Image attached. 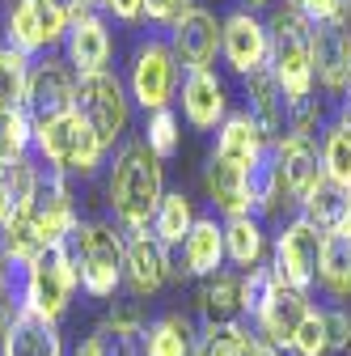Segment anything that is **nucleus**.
Segmentation results:
<instances>
[{
    "label": "nucleus",
    "instance_id": "obj_1",
    "mask_svg": "<svg viewBox=\"0 0 351 356\" xmlns=\"http://www.w3.org/2000/svg\"><path fill=\"white\" fill-rule=\"evenodd\" d=\"M165 195V178H161V161L148 153L144 140H127L106 174V204L114 212L119 229H148L153 212Z\"/></svg>",
    "mask_w": 351,
    "mask_h": 356
},
{
    "label": "nucleus",
    "instance_id": "obj_2",
    "mask_svg": "<svg viewBox=\"0 0 351 356\" xmlns=\"http://www.w3.org/2000/svg\"><path fill=\"white\" fill-rule=\"evenodd\" d=\"M68 263L76 272V289L94 301H110L123 289V259H127V234L110 220H80L72 238L64 242Z\"/></svg>",
    "mask_w": 351,
    "mask_h": 356
},
{
    "label": "nucleus",
    "instance_id": "obj_3",
    "mask_svg": "<svg viewBox=\"0 0 351 356\" xmlns=\"http://www.w3.org/2000/svg\"><path fill=\"white\" fill-rule=\"evenodd\" d=\"M34 157H38V165H47L64 178H89V174H98V165L106 157V145L98 140V131L72 111L64 119L34 127Z\"/></svg>",
    "mask_w": 351,
    "mask_h": 356
},
{
    "label": "nucleus",
    "instance_id": "obj_4",
    "mask_svg": "<svg viewBox=\"0 0 351 356\" xmlns=\"http://www.w3.org/2000/svg\"><path fill=\"white\" fill-rule=\"evenodd\" d=\"M267 30H271L267 72L275 76V85L284 89L288 102L309 98L314 94V26L292 9H275Z\"/></svg>",
    "mask_w": 351,
    "mask_h": 356
},
{
    "label": "nucleus",
    "instance_id": "obj_5",
    "mask_svg": "<svg viewBox=\"0 0 351 356\" xmlns=\"http://www.w3.org/2000/svg\"><path fill=\"white\" fill-rule=\"evenodd\" d=\"M322 246H326V234L318 225H309L305 216L288 220V225L275 234V250H271L275 280L288 284V289L309 293L318 284V272H322Z\"/></svg>",
    "mask_w": 351,
    "mask_h": 356
},
{
    "label": "nucleus",
    "instance_id": "obj_6",
    "mask_svg": "<svg viewBox=\"0 0 351 356\" xmlns=\"http://www.w3.org/2000/svg\"><path fill=\"white\" fill-rule=\"evenodd\" d=\"M76 115L98 131V140L106 149H114V140H123L127 119H131V98H127L123 81L110 68L94 72V76H80L76 81Z\"/></svg>",
    "mask_w": 351,
    "mask_h": 356
},
{
    "label": "nucleus",
    "instance_id": "obj_7",
    "mask_svg": "<svg viewBox=\"0 0 351 356\" xmlns=\"http://www.w3.org/2000/svg\"><path fill=\"white\" fill-rule=\"evenodd\" d=\"M72 293H76V272H72L64 246H47L22 272V305L38 309V314H47L55 323L64 318V309L72 305Z\"/></svg>",
    "mask_w": 351,
    "mask_h": 356
},
{
    "label": "nucleus",
    "instance_id": "obj_8",
    "mask_svg": "<svg viewBox=\"0 0 351 356\" xmlns=\"http://www.w3.org/2000/svg\"><path fill=\"white\" fill-rule=\"evenodd\" d=\"M178 72L182 64L173 60V47L165 38H144L136 56H131V72H127V89H131V102H140L148 115L165 111L169 98L178 94Z\"/></svg>",
    "mask_w": 351,
    "mask_h": 356
},
{
    "label": "nucleus",
    "instance_id": "obj_9",
    "mask_svg": "<svg viewBox=\"0 0 351 356\" xmlns=\"http://www.w3.org/2000/svg\"><path fill=\"white\" fill-rule=\"evenodd\" d=\"M76 68L64 56H47V60H34L30 64V85H26V115L30 123H51L76 111Z\"/></svg>",
    "mask_w": 351,
    "mask_h": 356
},
{
    "label": "nucleus",
    "instance_id": "obj_10",
    "mask_svg": "<svg viewBox=\"0 0 351 356\" xmlns=\"http://www.w3.org/2000/svg\"><path fill=\"white\" fill-rule=\"evenodd\" d=\"M64 34H68V22L47 0H9L5 5V47H13L26 60L64 42Z\"/></svg>",
    "mask_w": 351,
    "mask_h": 356
},
{
    "label": "nucleus",
    "instance_id": "obj_11",
    "mask_svg": "<svg viewBox=\"0 0 351 356\" xmlns=\"http://www.w3.org/2000/svg\"><path fill=\"white\" fill-rule=\"evenodd\" d=\"M26 216L34 220L42 246H64L72 238V229L80 225V212H76V200H72L68 178L42 165V183H38V195L26 208Z\"/></svg>",
    "mask_w": 351,
    "mask_h": 356
},
{
    "label": "nucleus",
    "instance_id": "obj_12",
    "mask_svg": "<svg viewBox=\"0 0 351 356\" xmlns=\"http://www.w3.org/2000/svg\"><path fill=\"white\" fill-rule=\"evenodd\" d=\"M127 234V259H123V284L127 293L144 301L153 297L169 276H178V267H173V250H165L153 229H123Z\"/></svg>",
    "mask_w": 351,
    "mask_h": 356
},
{
    "label": "nucleus",
    "instance_id": "obj_13",
    "mask_svg": "<svg viewBox=\"0 0 351 356\" xmlns=\"http://www.w3.org/2000/svg\"><path fill=\"white\" fill-rule=\"evenodd\" d=\"M221 56L237 76H254L267 68L271 60V30L267 22H258V13L237 9L221 22Z\"/></svg>",
    "mask_w": 351,
    "mask_h": 356
},
{
    "label": "nucleus",
    "instance_id": "obj_14",
    "mask_svg": "<svg viewBox=\"0 0 351 356\" xmlns=\"http://www.w3.org/2000/svg\"><path fill=\"white\" fill-rule=\"evenodd\" d=\"M0 356H64L60 323L30 305H17L0 331Z\"/></svg>",
    "mask_w": 351,
    "mask_h": 356
},
{
    "label": "nucleus",
    "instance_id": "obj_15",
    "mask_svg": "<svg viewBox=\"0 0 351 356\" xmlns=\"http://www.w3.org/2000/svg\"><path fill=\"white\" fill-rule=\"evenodd\" d=\"M169 47H173V60L187 72L207 68L216 60V51H221V22H216V13L195 5L182 22L169 26Z\"/></svg>",
    "mask_w": 351,
    "mask_h": 356
},
{
    "label": "nucleus",
    "instance_id": "obj_16",
    "mask_svg": "<svg viewBox=\"0 0 351 356\" xmlns=\"http://www.w3.org/2000/svg\"><path fill=\"white\" fill-rule=\"evenodd\" d=\"M309 309H314L309 293L280 284V289H275V297L267 301V309H262V314L250 323V327H254V339L271 343V348H280V352H284V348H292V339H296L300 323L309 318Z\"/></svg>",
    "mask_w": 351,
    "mask_h": 356
},
{
    "label": "nucleus",
    "instance_id": "obj_17",
    "mask_svg": "<svg viewBox=\"0 0 351 356\" xmlns=\"http://www.w3.org/2000/svg\"><path fill=\"white\" fill-rule=\"evenodd\" d=\"M314 81L326 94H343L351 81V30L339 22L314 26Z\"/></svg>",
    "mask_w": 351,
    "mask_h": 356
},
{
    "label": "nucleus",
    "instance_id": "obj_18",
    "mask_svg": "<svg viewBox=\"0 0 351 356\" xmlns=\"http://www.w3.org/2000/svg\"><path fill=\"white\" fill-rule=\"evenodd\" d=\"M246 119L258 127V136L271 140V145H280L288 136V98H284V89L275 85V76L267 68L246 76Z\"/></svg>",
    "mask_w": 351,
    "mask_h": 356
},
{
    "label": "nucleus",
    "instance_id": "obj_19",
    "mask_svg": "<svg viewBox=\"0 0 351 356\" xmlns=\"http://www.w3.org/2000/svg\"><path fill=\"white\" fill-rule=\"evenodd\" d=\"M110 51H114V42H110V30L98 13H85L68 26L64 34V60L76 68V76H94V72H106L110 64Z\"/></svg>",
    "mask_w": 351,
    "mask_h": 356
},
{
    "label": "nucleus",
    "instance_id": "obj_20",
    "mask_svg": "<svg viewBox=\"0 0 351 356\" xmlns=\"http://www.w3.org/2000/svg\"><path fill=\"white\" fill-rule=\"evenodd\" d=\"M229 111V94H225V81L216 76L212 68H195L182 81V115L195 131H212L216 123H225Z\"/></svg>",
    "mask_w": 351,
    "mask_h": 356
},
{
    "label": "nucleus",
    "instance_id": "obj_21",
    "mask_svg": "<svg viewBox=\"0 0 351 356\" xmlns=\"http://www.w3.org/2000/svg\"><path fill=\"white\" fill-rule=\"evenodd\" d=\"M280 178H284V191L288 200H305L318 183H322V149L314 140H300V136H284L280 140Z\"/></svg>",
    "mask_w": 351,
    "mask_h": 356
},
{
    "label": "nucleus",
    "instance_id": "obj_22",
    "mask_svg": "<svg viewBox=\"0 0 351 356\" xmlns=\"http://www.w3.org/2000/svg\"><path fill=\"white\" fill-rule=\"evenodd\" d=\"M144 335H148V318H144L140 301L114 305L110 314H106V323L94 331V339L102 343V352H106V356H148Z\"/></svg>",
    "mask_w": 351,
    "mask_h": 356
},
{
    "label": "nucleus",
    "instance_id": "obj_23",
    "mask_svg": "<svg viewBox=\"0 0 351 356\" xmlns=\"http://www.w3.org/2000/svg\"><path fill=\"white\" fill-rule=\"evenodd\" d=\"M225 267V225L216 216H199L182 242V276L207 280Z\"/></svg>",
    "mask_w": 351,
    "mask_h": 356
},
{
    "label": "nucleus",
    "instance_id": "obj_24",
    "mask_svg": "<svg viewBox=\"0 0 351 356\" xmlns=\"http://www.w3.org/2000/svg\"><path fill=\"white\" fill-rule=\"evenodd\" d=\"M195 309L203 327H233L241 323V276L237 272H216L199 284V297H195Z\"/></svg>",
    "mask_w": 351,
    "mask_h": 356
},
{
    "label": "nucleus",
    "instance_id": "obj_25",
    "mask_svg": "<svg viewBox=\"0 0 351 356\" xmlns=\"http://www.w3.org/2000/svg\"><path fill=\"white\" fill-rule=\"evenodd\" d=\"M246 195H250V212L258 220L280 208V200L288 195L284 191V178H280V145H262V153L246 170Z\"/></svg>",
    "mask_w": 351,
    "mask_h": 356
},
{
    "label": "nucleus",
    "instance_id": "obj_26",
    "mask_svg": "<svg viewBox=\"0 0 351 356\" xmlns=\"http://www.w3.org/2000/svg\"><path fill=\"white\" fill-rule=\"evenodd\" d=\"M203 187H207L212 204L225 216H254L250 212V195H246V170H237V165H229L221 157H207Z\"/></svg>",
    "mask_w": 351,
    "mask_h": 356
},
{
    "label": "nucleus",
    "instance_id": "obj_27",
    "mask_svg": "<svg viewBox=\"0 0 351 356\" xmlns=\"http://www.w3.org/2000/svg\"><path fill=\"white\" fill-rule=\"evenodd\" d=\"M262 145H271V140H262L258 127H254V123L246 119V111H241V115H225L221 131H216V153H212V157H221V161H229V165H237V170H250L254 157L262 153Z\"/></svg>",
    "mask_w": 351,
    "mask_h": 356
},
{
    "label": "nucleus",
    "instance_id": "obj_28",
    "mask_svg": "<svg viewBox=\"0 0 351 356\" xmlns=\"http://www.w3.org/2000/svg\"><path fill=\"white\" fill-rule=\"evenodd\" d=\"M195 208H191V200L182 195V191H165L161 195V204H157V212H153V238L165 246V250H182V242H187V234L195 229Z\"/></svg>",
    "mask_w": 351,
    "mask_h": 356
},
{
    "label": "nucleus",
    "instance_id": "obj_29",
    "mask_svg": "<svg viewBox=\"0 0 351 356\" xmlns=\"http://www.w3.org/2000/svg\"><path fill=\"white\" fill-rule=\"evenodd\" d=\"M144 348H148V356H195V348H199L195 323L187 314H161L148 323Z\"/></svg>",
    "mask_w": 351,
    "mask_h": 356
},
{
    "label": "nucleus",
    "instance_id": "obj_30",
    "mask_svg": "<svg viewBox=\"0 0 351 356\" xmlns=\"http://www.w3.org/2000/svg\"><path fill=\"white\" fill-rule=\"evenodd\" d=\"M318 284H322V293L330 297V305H339V301L351 297V238H343V234H326Z\"/></svg>",
    "mask_w": 351,
    "mask_h": 356
},
{
    "label": "nucleus",
    "instance_id": "obj_31",
    "mask_svg": "<svg viewBox=\"0 0 351 356\" xmlns=\"http://www.w3.org/2000/svg\"><path fill=\"white\" fill-rule=\"evenodd\" d=\"M267 238H262V220L258 216H225V259L237 263L241 272L258 267Z\"/></svg>",
    "mask_w": 351,
    "mask_h": 356
},
{
    "label": "nucleus",
    "instance_id": "obj_32",
    "mask_svg": "<svg viewBox=\"0 0 351 356\" xmlns=\"http://www.w3.org/2000/svg\"><path fill=\"white\" fill-rule=\"evenodd\" d=\"M347 200H351V191H343L339 183L322 178V183L300 200V216L309 220V225H318L322 234H334L339 220H343V212H347Z\"/></svg>",
    "mask_w": 351,
    "mask_h": 356
},
{
    "label": "nucleus",
    "instance_id": "obj_33",
    "mask_svg": "<svg viewBox=\"0 0 351 356\" xmlns=\"http://www.w3.org/2000/svg\"><path fill=\"white\" fill-rule=\"evenodd\" d=\"M26 85H30V60L13 47H0V115L26 106Z\"/></svg>",
    "mask_w": 351,
    "mask_h": 356
},
{
    "label": "nucleus",
    "instance_id": "obj_34",
    "mask_svg": "<svg viewBox=\"0 0 351 356\" xmlns=\"http://www.w3.org/2000/svg\"><path fill=\"white\" fill-rule=\"evenodd\" d=\"M322 174L330 183H339L343 191H351V136L339 123L322 131Z\"/></svg>",
    "mask_w": 351,
    "mask_h": 356
},
{
    "label": "nucleus",
    "instance_id": "obj_35",
    "mask_svg": "<svg viewBox=\"0 0 351 356\" xmlns=\"http://www.w3.org/2000/svg\"><path fill=\"white\" fill-rule=\"evenodd\" d=\"M34 153V123L26 111L0 115V165H13Z\"/></svg>",
    "mask_w": 351,
    "mask_h": 356
},
{
    "label": "nucleus",
    "instance_id": "obj_36",
    "mask_svg": "<svg viewBox=\"0 0 351 356\" xmlns=\"http://www.w3.org/2000/svg\"><path fill=\"white\" fill-rule=\"evenodd\" d=\"M140 140L148 145V153H153L157 161H169L173 153H178V145H182L178 115H173L169 106H165V111H153V115L144 119V136H140Z\"/></svg>",
    "mask_w": 351,
    "mask_h": 356
},
{
    "label": "nucleus",
    "instance_id": "obj_37",
    "mask_svg": "<svg viewBox=\"0 0 351 356\" xmlns=\"http://www.w3.org/2000/svg\"><path fill=\"white\" fill-rule=\"evenodd\" d=\"M275 289H280V280H275V272L271 267H250V272H241V318H258L262 309H267V301L275 297Z\"/></svg>",
    "mask_w": 351,
    "mask_h": 356
},
{
    "label": "nucleus",
    "instance_id": "obj_38",
    "mask_svg": "<svg viewBox=\"0 0 351 356\" xmlns=\"http://www.w3.org/2000/svg\"><path fill=\"white\" fill-rule=\"evenodd\" d=\"M246 348H250V331L241 323H233V327H203L195 356H246Z\"/></svg>",
    "mask_w": 351,
    "mask_h": 356
},
{
    "label": "nucleus",
    "instance_id": "obj_39",
    "mask_svg": "<svg viewBox=\"0 0 351 356\" xmlns=\"http://www.w3.org/2000/svg\"><path fill=\"white\" fill-rule=\"evenodd\" d=\"M322 119H326V111H322V98H318V94L288 102V136L314 140V136H318V127H322Z\"/></svg>",
    "mask_w": 351,
    "mask_h": 356
},
{
    "label": "nucleus",
    "instance_id": "obj_40",
    "mask_svg": "<svg viewBox=\"0 0 351 356\" xmlns=\"http://www.w3.org/2000/svg\"><path fill=\"white\" fill-rule=\"evenodd\" d=\"M288 352H292V356H326V352H330L322 305H314V309H309V318L300 323V331H296V339H292V348H288Z\"/></svg>",
    "mask_w": 351,
    "mask_h": 356
},
{
    "label": "nucleus",
    "instance_id": "obj_41",
    "mask_svg": "<svg viewBox=\"0 0 351 356\" xmlns=\"http://www.w3.org/2000/svg\"><path fill=\"white\" fill-rule=\"evenodd\" d=\"M322 318H326V339H330V352L351 348V309H343V305H322Z\"/></svg>",
    "mask_w": 351,
    "mask_h": 356
},
{
    "label": "nucleus",
    "instance_id": "obj_42",
    "mask_svg": "<svg viewBox=\"0 0 351 356\" xmlns=\"http://www.w3.org/2000/svg\"><path fill=\"white\" fill-rule=\"evenodd\" d=\"M195 9V0H144V17L157 26H173Z\"/></svg>",
    "mask_w": 351,
    "mask_h": 356
},
{
    "label": "nucleus",
    "instance_id": "obj_43",
    "mask_svg": "<svg viewBox=\"0 0 351 356\" xmlns=\"http://www.w3.org/2000/svg\"><path fill=\"white\" fill-rule=\"evenodd\" d=\"M339 13V0H300V17L309 26H322V22H334Z\"/></svg>",
    "mask_w": 351,
    "mask_h": 356
},
{
    "label": "nucleus",
    "instance_id": "obj_44",
    "mask_svg": "<svg viewBox=\"0 0 351 356\" xmlns=\"http://www.w3.org/2000/svg\"><path fill=\"white\" fill-rule=\"evenodd\" d=\"M47 5H51L68 26H72L76 17H85V13H94V0H47Z\"/></svg>",
    "mask_w": 351,
    "mask_h": 356
},
{
    "label": "nucleus",
    "instance_id": "obj_45",
    "mask_svg": "<svg viewBox=\"0 0 351 356\" xmlns=\"http://www.w3.org/2000/svg\"><path fill=\"white\" fill-rule=\"evenodd\" d=\"M17 216V204H13V191H9V165H0V229Z\"/></svg>",
    "mask_w": 351,
    "mask_h": 356
},
{
    "label": "nucleus",
    "instance_id": "obj_46",
    "mask_svg": "<svg viewBox=\"0 0 351 356\" xmlns=\"http://www.w3.org/2000/svg\"><path fill=\"white\" fill-rule=\"evenodd\" d=\"M106 9H110L119 22H140V17H144V0H106Z\"/></svg>",
    "mask_w": 351,
    "mask_h": 356
},
{
    "label": "nucleus",
    "instance_id": "obj_47",
    "mask_svg": "<svg viewBox=\"0 0 351 356\" xmlns=\"http://www.w3.org/2000/svg\"><path fill=\"white\" fill-rule=\"evenodd\" d=\"M246 356H284V352L271 348V343H262V339H254V331H250V348H246Z\"/></svg>",
    "mask_w": 351,
    "mask_h": 356
},
{
    "label": "nucleus",
    "instance_id": "obj_48",
    "mask_svg": "<svg viewBox=\"0 0 351 356\" xmlns=\"http://www.w3.org/2000/svg\"><path fill=\"white\" fill-rule=\"evenodd\" d=\"M76 356H106V352H102V343H98V339L89 335V339H85V343L76 348Z\"/></svg>",
    "mask_w": 351,
    "mask_h": 356
},
{
    "label": "nucleus",
    "instance_id": "obj_49",
    "mask_svg": "<svg viewBox=\"0 0 351 356\" xmlns=\"http://www.w3.org/2000/svg\"><path fill=\"white\" fill-rule=\"evenodd\" d=\"M334 22L351 30V0H339V13H334Z\"/></svg>",
    "mask_w": 351,
    "mask_h": 356
},
{
    "label": "nucleus",
    "instance_id": "obj_50",
    "mask_svg": "<svg viewBox=\"0 0 351 356\" xmlns=\"http://www.w3.org/2000/svg\"><path fill=\"white\" fill-rule=\"evenodd\" d=\"M334 123H339V127L347 131V136H351V106H347V102L339 106V119H334Z\"/></svg>",
    "mask_w": 351,
    "mask_h": 356
},
{
    "label": "nucleus",
    "instance_id": "obj_51",
    "mask_svg": "<svg viewBox=\"0 0 351 356\" xmlns=\"http://www.w3.org/2000/svg\"><path fill=\"white\" fill-rule=\"evenodd\" d=\"M334 234L351 238V200H347V212H343V220H339V229H334Z\"/></svg>",
    "mask_w": 351,
    "mask_h": 356
},
{
    "label": "nucleus",
    "instance_id": "obj_52",
    "mask_svg": "<svg viewBox=\"0 0 351 356\" xmlns=\"http://www.w3.org/2000/svg\"><path fill=\"white\" fill-rule=\"evenodd\" d=\"M262 5H267V0H246V9L254 13V9H262Z\"/></svg>",
    "mask_w": 351,
    "mask_h": 356
},
{
    "label": "nucleus",
    "instance_id": "obj_53",
    "mask_svg": "<svg viewBox=\"0 0 351 356\" xmlns=\"http://www.w3.org/2000/svg\"><path fill=\"white\" fill-rule=\"evenodd\" d=\"M343 94H347V98H343V102H347V106H351V81H347V89H343Z\"/></svg>",
    "mask_w": 351,
    "mask_h": 356
},
{
    "label": "nucleus",
    "instance_id": "obj_54",
    "mask_svg": "<svg viewBox=\"0 0 351 356\" xmlns=\"http://www.w3.org/2000/svg\"><path fill=\"white\" fill-rule=\"evenodd\" d=\"M98 5H102V9H106V0H94V9H98Z\"/></svg>",
    "mask_w": 351,
    "mask_h": 356
}]
</instances>
